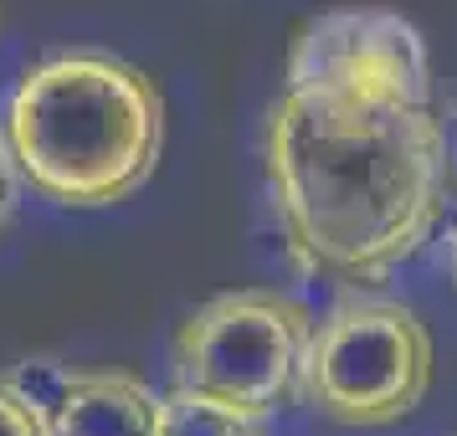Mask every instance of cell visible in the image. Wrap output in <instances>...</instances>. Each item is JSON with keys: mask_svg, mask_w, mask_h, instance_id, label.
<instances>
[{"mask_svg": "<svg viewBox=\"0 0 457 436\" xmlns=\"http://www.w3.org/2000/svg\"><path fill=\"white\" fill-rule=\"evenodd\" d=\"M262 154L293 272L334 288H370L411 262L457 185L432 103H360L283 87Z\"/></svg>", "mask_w": 457, "mask_h": 436, "instance_id": "1", "label": "cell"}, {"mask_svg": "<svg viewBox=\"0 0 457 436\" xmlns=\"http://www.w3.org/2000/svg\"><path fill=\"white\" fill-rule=\"evenodd\" d=\"M11 165L42 201L104 210L154 180L165 154V98L108 52H62L26 67L5 103Z\"/></svg>", "mask_w": 457, "mask_h": 436, "instance_id": "2", "label": "cell"}, {"mask_svg": "<svg viewBox=\"0 0 457 436\" xmlns=\"http://www.w3.org/2000/svg\"><path fill=\"white\" fill-rule=\"evenodd\" d=\"M432 333L401 298L339 288L324 318H313L298 395L339 426H391L427 400Z\"/></svg>", "mask_w": 457, "mask_h": 436, "instance_id": "3", "label": "cell"}, {"mask_svg": "<svg viewBox=\"0 0 457 436\" xmlns=\"http://www.w3.org/2000/svg\"><path fill=\"white\" fill-rule=\"evenodd\" d=\"M313 313L278 288L221 292L190 313L170 344V374L180 391L211 395L231 411L268 421L298 400Z\"/></svg>", "mask_w": 457, "mask_h": 436, "instance_id": "4", "label": "cell"}, {"mask_svg": "<svg viewBox=\"0 0 457 436\" xmlns=\"http://www.w3.org/2000/svg\"><path fill=\"white\" fill-rule=\"evenodd\" d=\"M288 83L360 103H432V57L401 11L350 5L313 16L288 46Z\"/></svg>", "mask_w": 457, "mask_h": 436, "instance_id": "5", "label": "cell"}, {"mask_svg": "<svg viewBox=\"0 0 457 436\" xmlns=\"http://www.w3.org/2000/svg\"><path fill=\"white\" fill-rule=\"evenodd\" d=\"M160 432V395L139 374L98 370L72 374L52 411V436H154Z\"/></svg>", "mask_w": 457, "mask_h": 436, "instance_id": "6", "label": "cell"}, {"mask_svg": "<svg viewBox=\"0 0 457 436\" xmlns=\"http://www.w3.org/2000/svg\"><path fill=\"white\" fill-rule=\"evenodd\" d=\"M154 436H262V421L175 385L170 395H160V432Z\"/></svg>", "mask_w": 457, "mask_h": 436, "instance_id": "7", "label": "cell"}, {"mask_svg": "<svg viewBox=\"0 0 457 436\" xmlns=\"http://www.w3.org/2000/svg\"><path fill=\"white\" fill-rule=\"evenodd\" d=\"M0 436H52V421L5 380H0Z\"/></svg>", "mask_w": 457, "mask_h": 436, "instance_id": "8", "label": "cell"}, {"mask_svg": "<svg viewBox=\"0 0 457 436\" xmlns=\"http://www.w3.org/2000/svg\"><path fill=\"white\" fill-rule=\"evenodd\" d=\"M11 149H5V134H0V226L11 221V206H16V180H11Z\"/></svg>", "mask_w": 457, "mask_h": 436, "instance_id": "9", "label": "cell"}, {"mask_svg": "<svg viewBox=\"0 0 457 436\" xmlns=\"http://www.w3.org/2000/svg\"><path fill=\"white\" fill-rule=\"evenodd\" d=\"M453 277H457V231H453Z\"/></svg>", "mask_w": 457, "mask_h": 436, "instance_id": "10", "label": "cell"}]
</instances>
